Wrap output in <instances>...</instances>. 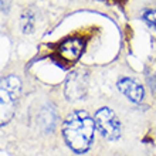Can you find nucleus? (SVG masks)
Instances as JSON below:
<instances>
[{
  "label": "nucleus",
  "instance_id": "6",
  "mask_svg": "<svg viewBox=\"0 0 156 156\" xmlns=\"http://www.w3.org/2000/svg\"><path fill=\"white\" fill-rule=\"evenodd\" d=\"M84 51V41L81 38H68L60 47V54L67 61H77Z\"/></svg>",
  "mask_w": 156,
  "mask_h": 156
},
{
  "label": "nucleus",
  "instance_id": "1",
  "mask_svg": "<svg viewBox=\"0 0 156 156\" xmlns=\"http://www.w3.org/2000/svg\"><path fill=\"white\" fill-rule=\"evenodd\" d=\"M95 121L85 111H75L67 116L62 125V135L74 152L84 153L94 139Z\"/></svg>",
  "mask_w": 156,
  "mask_h": 156
},
{
  "label": "nucleus",
  "instance_id": "4",
  "mask_svg": "<svg viewBox=\"0 0 156 156\" xmlns=\"http://www.w3.org/2000/svg\"><path fill=\"white\" fill-rule=\"evenodd\" d=\"M87 94V75L80 71L71 73L66 82V97L68 99H81Z\"/></svg>",
  "mask_w": 156,
  "mask_h": 156
},
{
  "label": "nucleus",
  "instance_id": "2",
  "mask_svg": "<svg viewBox=\"0 0 156 156\" xmlns=\"http://www.w3.org/2000/svg\"><path fill=\"white\" fill-rule=\"evenodd\" d=\"M20 88V80L16 75H7L2 80V92H0V97H2V105H0V108H2V114H0L2 125H6L14 115Z\"/></svg>",
  "mask_w": 156,
  "mask_h": 156
},
{
  "label": "nucleus",
  "instance_id": "3",
  "mask_svg": "<svg viewBox=\"0 0 156 156\" xmlns=\"http://www.w3.org/2000/svg\"><path fill=\"white\" fill-rule=\"evenodd\" d=\"M95 126L108 140H116L121 136V123L115 112L109 108H101L95 114Z\"/></svg>",
  "mask_w": 156,
  "mask_h": 156
},
{
  "label": "nucleus",
  "instance_id": "8",
  "mask_svg": "<svg viewBox=\"0 0 156 156\" xmlns=\"http://www.w3.org/2000/svg\"><path fill=\"white\" fill-rule=\"evenodd\" d=\"M142 19L151 29L156 30V9H148L142 14Z\"/></svg>",
  "mask_w": 156,
  "mask_h": 156
},
{
  "label": "nucleus",
  "instance_id": "9",
  "mask_svg": "<svg viewBox=\"0 0 156 156\" xmlns=\"http://www.w3.org/2000/svg\"><path fill=\"white\" fill-rule=\"evenodd\" d=\"M116 2H121V0H116Z\"/></svg>",
  "mask_w": 156,
  "mask_h": 156
},
{
  "label": "nucleus",
  "instance_id": "5",
  "mask_svg": "<svg viewBox=\"0 0 156 156\" xmlns=\"http://www.w3.org/2000/svg\"><path fill=\"white\" fill-rule=\"evenodd\" d=\"M118 90L135 104H139L144 98V87L132 78H121L118 81Z\"/></svg>",
  "mask_w": 156,
  "mask_h": 156
},
{
  "label": "nucleus",
  "instance_id": "7",
  "mask_svg": "<svg viewBox=\"0 0 156 156\" xmlns=\"http://www.w3.org/2000/svg\"><path fill=\"white\" fill-rule=\"evenodd\" d=\"M21 29L23 33H31L34 29V14L31 10H26L21 16Z\"/></svg>",
  "mask_w": 156,
  "mask_h": 156
}]
</instances>
